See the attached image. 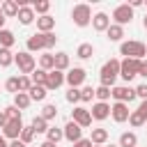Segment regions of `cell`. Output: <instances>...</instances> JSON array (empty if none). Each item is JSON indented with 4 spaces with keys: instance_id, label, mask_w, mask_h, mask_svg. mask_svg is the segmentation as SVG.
<instances>
[{
    "instance_id": "obj_1",
    "label": "cell",
    "mask_w": 147,
    "mask_h": 147,
    "mask_svg": "<svg viewBox=\"0 0 147 147\" xmlns=\"http://www.w3.org/2000/svg\"><path fill=\"white\" fill-rule=\"evenodd\" d=\"M119 62H122V60L110 57V60L101 67V71H99V80H101V85H106V87H115V80H117V76H119Z\"/></svg>"
},
{
    "instance_id": "obj_2",
    "label": "cell",
    "mask_w": 147,
    "mask_h": 147,
    "mask_svg": "<svg viewBox=\"0 0 147 147\" xmlns=\"http://www.w3.org/2000/svg\"><path fill=\"white\" fill-rule=\"evenodd\" d=\"M119 55H124V57H133V60H145V55H147V46H145L142 41L129 39V41H122V44H119Z\"/></svg>"
},
{
    "instance_id": "obj_3",
    "label": "cell",
    "mask_w": 147,
    "mask_h": 147,
    "mask_svg": "<svg viewBox=\"0 0 147 147\" xmlns=\"http://www.w3.org/2000/svg\"><path fill=\"white\" fill-rule=\"evenodd\" d=\"M71 21H74V25H78V28H87V25L92 23V9H90V5H85V2L74 5V9H71Z\"/></svg>"
},
{
    "instance_id": "obj_4",
    "label": "cell",
    "mask_w": 147,
    "mask_h": 147,
    "mask_svg": "<svg viewBox=\"0 0 147 147\" xmlns=\"http://www.w3.org/2000/svg\"><path fill=\"white\" fill-rule=\"evenodd\" d=\"M14 64L18 67V71H21L23 76H32V71L37 69L34 55H32V53H28V51H21V53H16V57H14Z\"/></svg>"
},
{
    "instance_id": "obj_5",
    "label": "cell",
    "mask_w": 147,
    "mask_h": 147,
    "mask_svg": "<svg viewBox=\"0 0 147 147\" xmlns=\"http://www.w3.org/2000/svg\"><path fill=\"white\" fill-rule=\"evenodd\" d=\"M133 21V7L129 5V2H124V5H117L115 9H113V23H117V25H126V23H131Z\"/></svg>"
},
{
    "instance_id": "obj_6",
    "label": "cell",
    "mask_w": 147,
    "mask_h": 147,
    "mask_svg": "<svg viewBox=\"0 0 147 147\" xmlns=\"http://www.w3.org/2000/svg\"><path fill=\"white\" fill-rule=\"evenodd\" d=\"M138 69H140V60H133V57H124L119 62V76L129 83L138 76Z\"/></svg>"
},
{
    "instance_id": "obj_7",
    "label": "cell",
    "mask_w": 147,
    "mask_h": 147,
    "mask_svg": "<svg viewBox=\"0 0 147 147\" xmlns=\"http://www.w3.org/2000/svg\"><path fill=\"white\" fill-rule=\"evenodd\" d=\"M113 99L119 101V103H131L136 99V87H129V85H115L113 87Z\"/></svg>"
},
{
    "instance_id": "obj_8",
    "label": "cell",
    "mask_w": 147,
    "mask_h": 147,
    "mask_svg": "<svg viewBox=\"0 0 147 147\" xmlns=\"http://www.w3.org/2000/svg\"><path fill=\"white\" fill-rule=\"evenodd\" d=\"M71 122H76L80 129H87V126L92 124V113H90L87 108H83V106H74V110H71Z\"/></svg>"
},
{
    "instance_id": "obj_9",
    "label": "cell",
    "mask_w": 147,
    "mask_h": 147,
    "mask_svg": "<svg viewBox=\"0 0 147 147\" xmlns=\"http://www.w3.org/2000/svg\"><path fill=\"white\" fill-rule=\"evenodd\" d=\"M129 115H131V110H129V103H119V101H115V103L110 106V117H113L117 124H124V122H129Z\"/></svg>"
},
{
    "instance_id": "obj_10",
    "label": "cell",
    "mask_w": 147,
    "mask_h": 147,
    "mask_svg": "<svg viewBox=\"0 0 147 147\" xmlns=\"http://www.w3.org/2000/svg\"><path fill=\"white\" fill-rule=\"evenodd\" d=\"M85 78H87V71H85L83 67H74V69L67 71V83H69V87H80V85L85 83Z\"/></svg>"
},
{
    "instance_id": "obj_11",
    "label": "cell",
    "mask_w": 147,
    "mask_h": 147,
    "mask_svg": "<svg viewBox=\"0 0 147 147\" xmlns=\"http://www.w3.org/2000/svg\"><path fill=\"white\" fill-rule=\"evenodd\" d=\"M62 83H67V74H64V71H57V69L48 71V78H46V90H48V92L62 87Z\"/></svg>"
},
{
    "instance_id": "obj_12",
    "label": "cell",
    "mask_w": 147,
    "mask_h": 147,
    "mask_svg": "<svg viewBox=\"0 0 147 147\" xmlns=\"http://www.w3.org/2000/svg\"><path fill=\"white\" fill-rule=\"evenodd\" d=\"M21 131H23V122L21 119H9L7 126L2 129V136L7 140H18L21 138Z\"/></svg>"
},
{
    "instance_id": "obj_13",
    "label": "cell",
    "mask_w": 147,
    "mask_h": 147,
    "mask_svg": "<svg viewBox=\"0 0 147 147\" xmlns=\"http://www.w3.org/2000/svg\"><path fill=\"white\" fill-rule=\"evenodd\" d=\"M62 129H64V138H67L71 145H74V142H78V140L83 138V129H80L76 122H71V119H69V122H67Z\"/></svg>"
},
{
    "instance_id": "obj_14",
    "label": "cell",
    "mask_w": 147,
    "mask_h": 147,
    "mask_svg": "<svg viewBox=\"0 0 147 147\" xmlns=\"http://www.w3.org/2000/svg\"><path fill=\"white\" fill-rule=\"evenodd\" d=\"M92 119H99V122H103V119H108L110 117V103H106V101H96L94 106H92Z\"/></svg>"
},
{
    "instance_id": "obj_15",
    "label": "cell",
    "mask_w": 147,
    "mask_h": 147,
    "mask_svg": "<svg viewBox=\"0 0 147 147\" xmlns=\"http://www.w3.org/2000/svg\"><path fill=\"white\" fill-rule=\"evenodd\" d=\"M25 48H28V53H39V51H46V46H44V34H41V32L30 34V37H28V41H25Z\"/></svg>"
},
{
    "instance_id": "obj_16",
    "label": "cell",
    "mask_w": 147,
    "mask_h": 147,
    "mask_svg": "<svg viewBox=\"0 0 147 147\" xmlns=\"http://www.w3.org/2000/svg\"><path fill=\"white\" fill-rule=\"evenodd\" d=\"M92 28H94L96 32H106V30L110 28V16H108L106 11L94 14V16H92Z\"/></svg>"
},
{
    "instance_id": "obj_17",
    "label": "cell",
    "mask_w": 147,
    "mask_h": 147,
    "mask_svg": "<svg viewBox=\"0 0 147 147\" xmlns=\"http://www.w3.org/2000/svg\"><path fill=\"white\" fill-rule=\"evenodd\" d=\"M18 21H21V25H30L32 21H37V14H34L32 5H28V7H21V9H18Z\"/></svg>"
},
{
    "instance_id": "obj_18",
    "label": "cell",
    "mask_w": 147,
    "mask_h": 147,
    "mask_svg": "<svg viewBox=\"0 0 147 147\" xmlns=\"http://www.w3.org/2000/svg\"><path fill=\"white\" fill-rule=\"evenodd\" d=\"M90 140H92V145H106L108 142V129H92V133H90Z\"/></svg>"
},
{
    "instance_id": "obj_19",
    "label": "cell",
    "mask_w": 147,
    "mask_h": 147,
    "mask_svg": "<svg viewBox=\"0 0 147 147\" xmlns=\"http://www.w3.org/2000/svg\"><path fill=\"white\" fill-rule=\"evenodd\" d=\"M53 28H55V18L53 16H39L37 18V30L39 32H53Z\"/></svg>"
},
{
    "instance_id": "obj_20",
    "label": "cell",
    "mask_w": 147,
    "mask_h": 147,
    "mask_svg": "<svg viewBox=\"0 0 147 147\" xmlns=\"http://www.w3.org/2000/svg\"><path fill=\"white\" fill-rule=\"evenodd\" d=\"M16 44V37H14V32L11 30H0V48H9L11 51V46Z\"/></svg>"
},
{
    "instance_id": "obj_21",
    "label": "cell",
    "mask_w": 147,
    "mask_h": 147,
    "mask_svg": "<svg viewBox=\"0 0 147 147\" xmlns=\"http://www.w3.org/2000/svg\"><path fill=\"white\" fill-rule=\"evenodd\" d=\"M119 147H138V136L133 133V131H124L122 136H119V142H117Z\"/></svg>"
},
{
    "instance_id": "obj_22",
    "label": "cell",
    "mask_w": 147,
    "mask_h": 147,
    "mask_svg": "<svg viewBox=\"0 0 147 147\" xmlns=\"http://www.w3.org/2000/svg\"><path fill=\"white\" fill-rule=\"evenodd\" d=\"M18 2L16 0H5L2 2V14L7 16V18H14V16H18Z\"/></svg>"
},
{
    "instance_id": "obj_23",
    "label": "cell",
    "mask_w": 147,
    "mask_h": 147,
    "mask_svg": "<svg viewBox=\"0 0 147 147\" xmlns=\"http://www.w3.org/2000/svg\"><path fill=\"white\" fill-rule=\"evenodd\" d=\"M106 37H108L110 41H122V37H124V28L117 25V23H110V28L106 30Z\"/></svg>"
},
{
    "instance_id": "obj_24",
    "label": "cell",
    "mask_w": 147,
    "mask_h": 147,
    "mask_svg": "<svg viewBox=\"0 0 147 147\" xmlns=\"http://www.w3.org/2000/svg\"><path fill=\"white\" fill-rule=\"evenodd\" d=\"M39 69H44V71H53V69H55V55H53V53H44V55H39Z\"/></svg>"
},
{
    "instance_id": "obj_25",
    "label": "cell",
    "mask_w": 147,
    "mask_h": 147,
    "mask_svg": "<svg viewBox=\"0 0 147 147\" xmlns=\"http://www.w3.org/2000/svg\"><path fill=\"white\" fill-rule=\"evenodd\" d=\"M30 103H32V99H30L28 92H18V94H14V106H16L18 110H25Z\"/></svg>"
},
{
    "instance_id": "obj_26",
    "label": "cell",
    "mask_w": 147,
    "mask_h": 147,
    "mask_svg": "<svg viewBox=\"0 0 147 147\" xmlns=\"http://www.w3.org/2000/svg\"><path fill=\"white\" fill-rule=\"evenodd\" d=\"M28 94H30V99H32V101H44V99H46V94H48V90H46L44 85H32Z\"/></svg>"
},
{
    "instance_id": "obj_27",
    "label": "cell",
    "mask_w": 147,
    "mask_h": 147,
    "mask_svg": "<svg viewBox=\"0 0 147 147\" xmlns=\"http://www.w3.org/2000/svg\"><path fill=\"white\" fill-rule=\"evenodd\" d=\"M129 124H131L133 129H140V126L147 124V119H145V115H142L140 110H131V115H129Z\"/></svg>"
},
{
    "instance_id": "obj_28",
    "label": "cell",
    "mask_w": 147,
    "mask_h": 147,
    "mask_svg": "<svg viewBox=\"0 0 147 147\" xmlns=\"http://www.w3.org/2000/svg\"><path fill=\"white\" fill-rule=\"evenodd\" d=\"M62 138H64V129H60V126H51V129L46 131V140H48V142H55V145H57Z\"/></svg>"
},
{
    "instance_id": "obj_29",
    "label": "cell",
    "mask_w": 147,
    "mask_h": 147,
    "mask_svg": "<svg viewBox=\"0 0 147 147\" xmlns=\"http://www.w3.org/2000/svg\"><path fill=\"white\" fill-rule=\"evenodd\" d=\"M32 9H34V14H39V16H46L48 9H51V2H48V0H32Z\"/></svg>"
},
{
    "instance_id": "obj_30",
    "label": "cell",
    "mask_w": 147,
    "mask_h": 147,
    "mask_svg": "<svg viewBox=\"0 0 147 147\" xmlns=\"http://www.w3.org/2000/svg\"><path fill=\"white\" fill-rule=\"evenodd\" d=\"M76 55H78L80 60H90V57L94 55V46H92V44H80V46L76 48Z\"/></svg>"
},
{
    "instance_id": "obj_31",
    "label": "cell",
    "mask_w": 147,
    "mask_h": 147,
    "mask_svg": "<svg viewBox=\"0 0 147 147\" xmlns=\"http://www.w3.org/2000/svg\"><path fill=\"white\" fill-rule=\"evenodd\" d=\"M46 78H48V71H44V69H34L30 76L32 85H44V87H46Z\"/></svg>"
},
{
    "instance_id": "obj_32",
    "label": "cell",
    "mask_w": 147,
    "mask_h": 147,
    "mask_svg": "<svg viewBox=\"0 0 147 147\" xmlns=\"http://www.w3.org/2000/svg\"><path fill=\"white\" fill-rule=\"evenodd\" d=\"M94 96H96V101H106V103H108V99L113 96V87H106V85H99V87L94 90Z\"/></svg>"
},
{
    "instance_id": "obj_33",
    "label": "cell",
    "mask_w": 147,
    "mask_h": 147,
    "mask_svg": "<svg viewBox=\"0 0 147 147\" xmlns=\"http://www.w3.org/2000/svg\"><path fill=\"white\" fill-rule=\"evenodd\" d=\"M30 126L34 129V133H46V131L51 129V126H48V122H46L41 115H37V117L32 119V124H30Z\"/></svg>"
},
{
    "instance_id": "obj_34",
    "label": "cell",
    "mask_w": 147,
    "mask_h": 147,
    "mask_svg": "<svg viewBox=\"0 0 147 147\" xmlns=\"http://www.w3.org/2000/svg\"><path fill=\"white\" fill-rule=\"evenodd\" d=\"M55 69L57 71H67L69 69V55L67 53H55Z\"/></svg>"
},
{
    "instance_id": "obj_35",
    "label": "cell",
    "mask_w": 147,
    "mask_h": 147,
    "mask_svg": "<svg viewBox=\"0 0 147 147\" xmlns=\"http://www.w3.org/2000/svg\"><path fill=\"white\" fill-rule=\"evenodd\" d=\"M41 117H44L46 122L55 119V117H57V106H55V103H46V106L41 108Z\"/></svg>"
},
{
    "instance_id": "obj_36",
    "label": "cell",
    "mask_w": 147,
    "mask_h": 147,
    "mask_svg": "<svg viewBox=\"0 0 147 147\" xmlns=\"http://www.w3.org/2000/svg\"><path fill=\"white\" fill-rule=\"evenodd\" d=\"M14 53L9 51V48H0V67H9V64H14Z\"/></svg>"
},
{
    "instance_id": "obj_37",
    "label": "cell",
    "mask_w": 147,
    "mask_h": 147,
    "mask_svg": "<svg viewBox=\"0 0 147 147\" xmlns=\"http://www.w3.org/2000/svg\"><path fill=\"white\" fill-rule=\"evenodd\" d=\"M34 136H37V133H34V129H32V126H23V131H21V138H18V140H23L25 145H32Z\"/></svg>"
},
{
    "instance_id": "obj_38",
    "label": "cell",
    "mask_w": 147,
    "mask_h": 147,
    "mask_svg": "<svg viewBox=\"0 0 147 147\" xmlns=\"http://www.w3.org/2000/svg\"><path fill=\"white\" fill-rule=\"evenodd\" d=\"M64 99H67L69 103H78V101H80V90H78V87H69V92L64 94Z\"/></svg>"
},
{
    "instance_id": "obj_39",
    "label": "cell",
    "mask_w": 147,
    "mask_h": 147,
    "mask_svg": "<svg viewBox=\"0 0 147 147\" xmlns=\"http://www.w3.org/2000/svg\"><path fill=\"white\" fill-rule=\"evenodd\" d=\"M30 87H32L30 76H18V92H30Z\"/></svg>"
},
{
    "instance_id": "obj_40",
    "label": "cell",
    "mask_w": 147,
    "mask_h": 147,
    "mask_svg": "<svg viewBox=\"0 0 147 147\" xmlns=\"http://www.w3.org/2000/svg\"><path fill=\"white\" fill-rule=\"evenodd\" d=\"M41 34H44V46H46V51H48V48H53V46H55V41H57L55 32H41Z\"/></svg>"
},
{
    "instance_id": "obj_41",
    "label": "cell",
    "mask_w": 147,
    "mask_h": 147,
    "mask_svg": "<svg viewBox=\"0 0 147 147\" xmlns=\"http://www.w3.org/2000/svg\"><path fill=\"white\" fill-rule=\"evenodd\" d=\"M5 87H7V92H11V94H18V78H16V76H11V78H7V83H5Z\"/></svg>"
},
{
    "instance_id": "obj_42",
    "label": "cell",
    "mask_w": 147,
    "mask_h": 147,
    "mask_svg": "<svg viewBox=\"0 0 147 147\" xmlns=\"http://www.w3.org/2000/svg\"><path fill=\"white\" fill-rule=\"evenodd\" d=\"M92 99H94V87L92 85H85L80 90V101H92Z\"/></svg>"
},
{
    "instance_id": "obj_43",
    "label": "cell",
    "mask_w": 147,
    "mask_h": 147,
    "mask_svg": "<svg viewBox=\"0 0 147 147\" xmlns=\"http://www.w3.org/2000/svg\"><path fill=\"white\" fill-rule=\"evenodd\" d=\"M5 115H7V117H9V119H21V110H18V108H16V106H14V103H11V106H7V108H5Z\"/></svg>"
},
{
    "instance_id": "obj_44",
    "label": "cell",
    "mask_w": 147,
    "mask_h": 147,
    "mask_svg": "<svg viewBox=\"0 0 147 147\" xmlns=\"http://www.w3.org/2000/svg\"><path fill=\"white\" fill-rule=\"evenodd\" d=\"M136 96H140L142 101L147 99V83H140V85L136 87Z\"/></svg>"
},
{
    "instance_id": "obj_45",
    "label": "cell",
    "mask_w": 147,
    "mask_h": 147,
    "mask_svg": "<svg viewBox=\"0 0 147 147\" xmlns=\"http://www.w3.org/2000/svg\"><path fill=\"white\" fill-rule=\"evenodd\" d=\"M138 76L147 78V60H140V69H138Z\"/></svg>"
},
{
    "instance_id": "obj_46",
    "label": "cell",
    "mask_w": 147,
    "mask_h": 147,
    "mask_svg": "<svg viewBox=\"0 0 147 147\" xmlns=\"http://www.w3.org/2000/svg\"><path fill=\"white\" fill-rule=\"evenodd\" d=\"M74 147H92V140L90 138H80L78 142H74Z\"/></svg>"
},
{
    "instance_id": "obj_47",
    "label": "cell",
    "mask_w": 147,
    "mask_h": 147,
    "mask_svg": "<svg viewBox=\"0 0 147 147\" xmlns=\"http://www.w3.org/2000/svg\"><path fill=\"white\" fill-rule=\"evenodd\" d=\"M7 122H9V117L5 115V110H0V129H5V126H7Z\"/></svg>"
},
{
    "instance_id": "obj_48",
    "label": "cell",
    "mask_w": 147,
    "mask_h": 147,
    "mask_svg": "<svg viewBox=\"0 0 147 147\" xmlns=\"http://www.w3.org/2000/svg\"><path fill=\"white\" fill-rule=\"evenodd\" d=\"M9 147H28L23 140H9Z\"/></svg>"
},
{
    "instance_id": "obj_49",
    "label": "cell",
    "mask_w": 147,
    "mask_h": 147,
    "mask_svg": "<svg viewBox=\"0 0 147 147\" xmlns=\"http://www.w3.org/2000/svg\"><path fill=\"white\" fill-rule=\"evenodd\" d=\"M138 110H140V113L145 115V119H147V99H145V101L140 103V108H138Z\"/></svg>"
},
{
    "instance_id": "obj_50",
    "label": "cell",
    "mask_w": 147,
    "mask_h": 147,
    "mask_svg": "<svg viewBox=\"0 0 147 147\" xmlns=\"http://www.w3.org/2000/svg\"><path fill=\"white\" fill-rule=\"evenodd\" d=\"M5 21H7V16L2 14V5H0V30H5Z\"/></svg>"
},
{
    "instance_id": "obj_51",
    "label": "cell",
    "mask_w": 147,
    "mask_h": 147,
    "mask_svg": "<svg viewBox=\"0 0 147 147\" xmlns=\"http://www.w3.org/2000/svg\"><path fill=\"white\" fill-rule=\"evenodd\" d=\"M129 5H131V7H133V9H136V7H142V5H145V2H142V0H131V2H129Z\"/></svg>"
},
{
    "instance_id": "obj_52",
    "label": "cell",
    "mask_w": 147,
    "mask_h": 147,
    "mask_svg": "<svg viewBox=\"0 0 147 147\" xmlns=\"http://www.w3.org/2000/svg\"><path fill=\"white\" fill-rule=\"evenodd\" d=\"M39 147H57V145H55V142H48V140H44Z\"/></svg>"
},
{
    "instance_id": "obj_53",
    "label": "cell",
    "mask_w": 147,
    "mask_h": 147,
    "mask_svg": "<svg viewBox=\"0 0 147 147\" xmlns=\"http://www.w3.org/2000/svg\"><path fill=\"white\" fill-rule=\"evenodd\" d=\"M0 147H9V142H7V138H5V136H0Z\"/></svg>"
},
{
    "instance_id": "obj_54",
    "label": "cell",
    "mask_w": 147,
    "mask_h": 147,
    "mask_svg": "<svg viewBox=\"0 0 147 147\" xmlns=\"http://www.w3.org/2000/svg\"><path fill=\"white\" fill-rule=\"evenodd\" d=\"M142 25H145V30H147V16H145V18H142Z\"/></svg>"
},
{
    "instance_id": "obj_55",
    "label": "cell",
    "mask_w": 147,
    "mask_h": 147,
    "mask_svg": "<svg viewBox=\"0 0 147 147\" xmlns=\"http://www.w3.org/2000/svg\"><path fill=\"white\" fill-rule=\"evenodd\" d=\"M103 147H119V145H103Z\"/></svg>"
},
{
    "instance_id": "obj_56",
    "label": "cell",
    "mask_w": 147,
    "mask_h": 147,
    "mask_svg": "<svg viewBox=\"0 0 147 147\" xmlns=\"http://www.w3.org/2000/svg\"><path fill=\"white\" fill-rule=\"evenodd\" d=\"M92 147H101V145H92Z\"/></svg>"
},
{
    "instance_id": "obj_57",
    "label": "cell",
    "mask_w": 147,
    "mask_h": 147,
    "mask_svg": "<svg viewBox=\"0 0 147 147\" xmlns=\"http://www.w3.org/2000/svg\"><path fill=\"white\" fill-rule=\"evenodd\" d=\"M145 5H147V2H145Z\"/></svg>"
},
{
    "instance_id": "obj_58",
    "label": "cell",
    "mask_w": 147,
    "mask_h": 147,
    "mask_svg": "<svg viewBox=\"0 0 147 147\" xmlns=\"http://www.w3.org/2000/svg\"><path fill=\"white\" fill-rule=\"evenodd\" d=\"M145 46H147V44H145Z\"/></svg>"
},
{
    "instance_id": "obj_59",
    "label": "cell",
    "mask_w": 147,
    "mask_h": 147,
    "mask_svg": "<svg viewBox=\"0 0 147 147\" xmlns=\"http://www.w3.org/2000/svg\"><path fill=\"white\" fill-rule=\"evenodd\" d=\"M37 147H39V145H37Z\"/></svg>"
}]
</instances>
